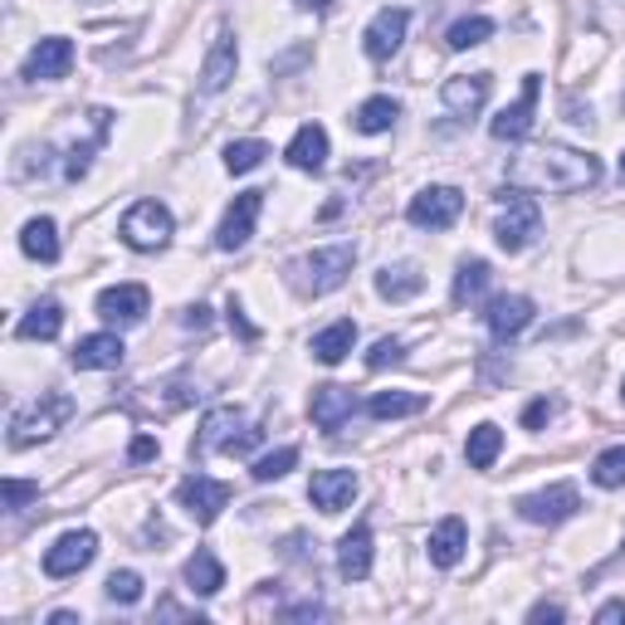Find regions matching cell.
<instances>
[{
	"mask_svg": "<svg viewBox=\"0 0 625 625\" xmlns=\"http://www.w3.org/2000/svg\"><path fill=\"white\" fill-rule=\"evenodd\" d=\"M156 450H162V445H156L152 435H138V440L128 445V460L132 464H148V460H156Z\"/></svg>",
	"mask_w": 625,
	"mask_h": 625,
	"instance_id": "cell-42",
	"label": "cell"
},
{
	"mask_svg": "<svg viewBox=\"0 0 625 625\" xmlns=\"http://www.w3.org/2000/svg\"><path fill=\"white\" fill-rule=\"evenodd\" d=\"M405 25H411V10H401V5L377 10L372 25L362 30V49H367V59H391L396 49H401V39H405Z\"/></svg>",
	"mask_w": 625,
	"mask_h": 625,
	"instance_id": "cell-13",
	"label": "cell"
},
{
	"mask_svg": "<svg viewBox=\"0 0 625 625\" xmlns=\"http://www.w3.org/2000/svg\"><path fill=\"white\" fill-rule=\"evenodd\" d=\"M308 498L322 514H342V508H352V498H357V474H352V469H318L308 484Z\"/></svg>",
	"mask_w": 625,
	"mask_h": 625,
	"instance_id": "cell-17",
	"label": "cell"
},
{
	"mask_svg": "<svg viewBox=\"0 0 625 625\" xmlns=\"http://www.w3.org/2000/svg\"><path fill=\"white\" fill-rule=\"evenodd\" d=\"M98 557V533H89V528H74V533H64L55 547L45 552V577L64 581V577H79L89 562Z\"/></svg>",
	"mask_w": 625,
	"mask_h": 625,
	"instance_id": "cell-10",
	"label": "cell"
},
{
	"mask_svg": "<svg viewBox=\"0 0 625 625\" xmlns=\"http://www.w3.org/2000/svg\"><path fill=\"white\" fill-rule=\"evenodd\" d=\"M74 415V401L69 396H45V401H30V405H20L15 415H10V450H30V445H39V440H49V435L59 431V425Z\"/></svg>",
	"mask_w": 625,
	"mask_h": 625,
	"instance_id": "cell-3",
	"label": "cell"
},
{
	"mask_svg": "<svg viewBox=\"0 0 625 625\" xmlns=\"http://www.w3.org/2000/svg\"><path fill=\"white\" fill-rule=\"evenodd\" d=\"M552 415H557V401H533V405L523 411V425H528V431H538V425L552 421Z\"/></svg>",
	"mask_w": 625,
	"mask_h": 625,
	"instance_id": "cell-43",
	"label": "cell"
},
{
	"mask_svg": "<svg viewBox=\"0 0 625 625\" xmlns=\"http://www.w3.org/2000/svg\"><path fill=\"white\" fill-rule=\"evenodd\" d=\"M494 35V20L488 15H469V20H455L450 25V49H474V45H484V39Z\"/></svg>",
	"mask_w": 625,
	"mask_h": 625,
	"instance_id": "cell-37",
	"label": "cell"
},
{
	"mask_svg": "<svg viewBox=\"0 0 625 625\" xmlns=\"http://www.w3.org/2000/svg\"><path fill=\"white\" fill-rule=\"evenodd\" d=\"M498 455H504V431H498L494 421L474 425V431H469V440H464V460H469V469H494Z\"/></svg>",
	"mask_w": 625,
	"mask_h": 625,
	"instance_id": "cell-31",
	"label": "cell"
},
{
	"mask_svg": "<svg viewBox=\"0 0 625 625\" xmlns=\"http://www.w3.org/2000/svg\"><path fill=\"white\" fill-rule=\"evenodd\" d=\"M284 156L298 172H322V166H328V132H322V122H304V128L294 132V142L284 148Z\"/></svg>",
	"mask_w": 625,
	"mask_h": 625,
	"instance_id": "cell-22",
	"label": "cell"
},
{
	"mask_svg": "<svg viewBox=\"0 0 625 625\" xmlns=\"http://www.w3.org/2000/svg\"><path fill=\"white\" fill-rule=\"evenodd\" d=\"M205 312H211V308H201V304H196L191 312H186V328H205V322H211V318H205Z\"/></svg>",
	"mask_w": 625,
	"mask_h": 625,
	"instance_id": "cell-46",
	"label": "cell"
},
{
	"mask_svg": "<svg viewBox=\"0 0 625 625\" xmlns=\"http://www.w3.org/2000/svg\"><path fill=\"white\" fill-rule=\"evenodd\" d=\"M20 249H25L30 259H39V264H55L59 259V225L49 221V215H35V221L20 231Z\"/></svg>",
	"mask_w": 625,
	"mask_h": 625,
	"instance_id": "cell-28",
	"label": "cell"
},
{
	"mask_svg": "<svg viewBox=\"0 0 625 625\" xmlns=\"http://www.w3.org/2000/svg\"><path fill=\"white\" fill-rule=\"evenodd\" d=\"M259 211H264V191H245V196H235V205L225 211L221 231H215V249H245V245H249V235H255Z\"/></svg>",
	"mask_w": 625,
	"mask_h": 625,
	"instance_id": "cell-14",
	"label": "cell"
},
{
	"mask_svg": "<svg viewBox=\"0 0 625 625\" xmlns=\"http://www.w3.org/2000/svg\"><path fill=\"white\" fill-rule=\"evenodd\" d=\"M621 108H625V98H621Z\"/></svg>",
	"mask_w": 625,
	"mask_h": 625,
	"instance_id": "cell-51",
	"label": "cell"
},
{
	"mask_svg": "<svg viewBox=\"0 0 625 625\" xmlns=\"http://www.w3.org/2000/svg\"><path fill=\"white\" fill-rule=\"evenodd\" d=\"M597 621H601V625H611V621H625V601H606V606L597 611Z\"/></svg>",
	"mask_w": 625,
	"mask_h": 625,
	"instance_id": "cell-45",
	"label": "cell"
},
{
	"mask_svg": "<svg viewBox=\"0 0 625 625\" xmlns=\"http://www.w3.org/2000/svg\"><path fill=\"white\" fill-rule=\"evenodd\" d=\"M621 396H625V381H621Z\"/></svg>",
	"mask_w": 625,
	"mask_h": 625,
	"instance_id": "cell-50",
	"label": "cell"
},
{
	"mask_svg": "<svg viewBox=\"0 0 625 625\" xmlns=\"http://www.w3.org/2000/svg\"><path fill=\"white\" fill-rule=\"evenodd\" d=\"M269 156V148L259 138H245V142H231V148H225V172L231 176H245V172H255L259 162H264Z\"/></svg>",
	"mask_w": 625,
	"mask_h": 625,
	"instance_id": "cell-36",
	"label": "cell"
},
{
	"mask_svg": "<svg viewBox=\"0 0 625 625\" xmlns=\"http://www.w3.org/2000/svg\"><path fill=\"white\" fill-rule=\"evenodd\" d=\"M225 587V567L211 547H196V557L186 562V591L191 597H215Z\"/></svg>",
	"mask_w": 625,
	"mask_h": 625,
	"instance_id": "cell-27",
	"label": "cell"
},
{
	"mask_svg": "<svg viewBox=\"0 0 625 625\" xmlns=\"http://www.w3.org/2000/svg\"><path fill=\"white\" fill-rule=\"evenodd\" d=\"M352 264H357V249L352 245L312 249V255H298L294 264H288V284H294L298 294H308V298H322V294H332V288L347 284Z\"/></svg>",
	"mask_w": 625,
	"mask_h": 625,
	"instance_id": "cell-2",
	"label": "cell"
},
{
	"mask_svg": "<svg viewBox=\"0 0 625 625\" xmlns=\"http://www.w3.org/2000/svg\"><path fill=\"white\" fill-rule=\"evenodd\" d=\"M484 322H488V338H494V342H514L518 332L533 322V298H523V294H498L494 304H488Z\"/></svg>",
	"mask_w": 625,
	"mask_h": 625,
	"instance_id": "cell-18",
	"label": "cell"
},
{
	"mask_svg": "<svg viewBox=\"0 0 625 625\" xmlns=\"http://www.w3.org/2000/svg\"><path fill=\"white\" fill-rule=\"evenodd\" d=\"M308 411H312V425L318 431H328V435H338L342 425L357 415V396H352V387H312V401H308Z\"/></svg>",
	"mask_w": 625,
	"mask_h": 625,
	"instance_id": "cell-16",
	"label": "cell"
},
{
	"mask_svg": "<svg viewBox=\"0 0 625 625\" xmlns=\"http://www.w3.org/2000/svg\"><path fill=\"white\" fill-rule=\"evenodd\" d=\"M591 484L597 488H621L625 484V445H611V450L597 455V464H591Z\"/></svg>",
	"mask_w": 625,
	"mask_h": 625,
	"instance_id": "cell-35",
	"label": "cell"
},
{
	"mask_svg": "<svg viewBox=\"0 0 625 625\" xmlns=\"http://www.w3.org/2000/svg\"><path fill=\"white\" fill-rule=\"evenodd\" d=\"M294 464H298V445H279L274 455H259V460L249 464V474H255L259 484H274V479H284Z\"/></svg>",
	"mask_w": 625,
	"mask_h": 625,
	"instance_id": "cell-34",
	"label": "cell"
},
{
	"mask_svg": "<svg viewBox=\"0 0 625 625\" xmlns=\"http://www.w3.org/2000/svg\"><path fill=\"white\" fill-rule=\"evenodd\" d=\"M621 181H625V152H621Z\"/></svg>",
	"mask_w": 625,
	"mask_h": 625,
	"instance_id": "cell-49",
	"label": "cell"
},
{
	"mask_svg": "<svg viewBox=\"0 0 625 625\" xmlns=\"http://www.w3.org/2000/svg\"><path fill=\"white\" fill-rule=\"evenodd\" d=\"M108 601H118V606H138L142 601V577L138 571H113L108 577Z\"/></svg>",
	"mask_w": 625,
	"mask_h": 625,
	"instance_id": "cell-38",
	"label": "cell"
},
{
	"mask_svg": "<svg viewBox=\"0 0 625 625\" xmlns=\"http://www.w3.org/2000/svg\"><path fill=\"white\" fill-rule=\"evenodd\" d=\"M357 347V322L352 318H338V322H328V328L312 338V357L322 362V367H338L347 352Z\"/></svg>",
	"mask_w": 625,
	"mask_h": 625,
	"instance_id": "cell-25",
	"label": "cell"
},
{
	"mask_svg": "<svg viewBox=\"0 0 625 625\" xmlns=\"http://www.w3.org/2000/svg\"><path fill=\"white\" fill-rule=\"evenodd\" d=\"M440 98H445V108H450L455 118H474V113L488 103V74H460V79H445Z\"/></svg>",
	"mask_w": 625,
	"mask_h": 625,
	"instance_id": "cell-21",
	"label": "cell"
},
{
	"mask_svg": "<svg viewBox=\"0 0 625 625\" xmlns=\"http://www.w3.org/2000/svg\"><path fill=\"white\" fill-rule=\"evenodd\" d=\"M425 288V274L415 264H387L377 274V294L391 298V304H405V298H415Z\"/></svg>",
	"mask_w": 625,
	"mask_h": 625,
	"instance_id": "cell-29",
	"label": "cell"
},
{
	"mask_svg": "<svg viewBox=\"0 0 625 625\" xmlns=\"http://www.w3.org/2000/svg\"><path fill=\"white\" fill-rule=\"evenodd\" d=\"M0 498H5L10 514H20L25 504H35L39 498V484H30V479H5V484H0Z\"/></svg>",
	"mask_w": 625,
	"mask_h": 625,
	"instance_id": "cell-39",
	"label": "cell"
},
{
	"mask_svg": "<svg viewBox=\"0 0 625 625\" xmlns=\"http://www.w3.org/2000/svg\"><path fill=\"white\" fill-rule=\"evenodd\" d=\"M488 279H494V269H488L484 259H464L460 274H455V304L464 308V304H474V298H484Z\"/></svg>",
	"mask_w": 625,
	"mask_h": 625,
	"instance_id": "cell-33",
	"label": "cell"
},
{
	"mask_svg": "<svg viewBox=\"0 0 625 625\" xmlns=\"http://www.w3.org/2000/svg\"><path fill=\"white\" fill-rule=\"evenodd\" d=\"M298 5H304V10H328L332 0H298Z\"/></svg>",
	"mask_w": 625,
	"mask_h": 625,
	"instance_id": "cell-48",
	"label": "cell"
},
{
	"mask_svg": "<svg viewBox=\"0 0 625 625\" xmlns=\"http://www.w3.org/2000/svg\"><path fill=\"white\" fill-rule=\"evenodd\" d=\"M128 347H122L118 332H93V338H79V347L69 352L74 372H118Z\"/></svg>",
	"mask_w": 625,
	"mask_h": 625,
	"instance_id": "cell-19",
	"label": "cell"
},
{
	"mask_svg": "<svg viewBox=\"0 0 625 625\" xmlns=\"http://www.w3.org/2000/svg\"><path fill=\"white\" fill-rule=\"evenodd\" d=\"M172 231H176V221H172V211H166L162 201H138L128 215H122V225H118L122 245H128V249H142V255H152V249H166V245H172Z\"/></svg>",
	"mask_w": 625,
	"mask_h": 625,
	"instance_id": "cell-6",
	"label": "cell"
},
{
	"mask_svg": "<svg viewBox=\"0 0 625 625\" xmlns=\"http://www.w3.org/2000/svg\"><path fill=\"white\" fill-rule=\"evenodd\" d=\"M225 318H231V328H235L245 342H259V328L245 318V308H239V298H231V308H225Z\"/></svg>",
	"mask_w": 625,
	"mask_h": 625,
	"instance_id": "cell-41",
	"label": "cell"
},
{
	"mask_svg": "<svg viewBox=\"0 0 625 625\" xmlns=\"http://www.w3.org/2000/svg\"><path fill=\"white\" fill-rule=\"evenodd\" d=\"M69 69H74V45H69L64 35L39 39V45L30 49V59H25V79L30 83H55V79H64Z\"/></svg>",
	"mask_w": 625,
	"mask_h": 625,
	"instance_id": "cell-15",
	"label": "cell"
},
{
	"mask_svg": "<svg viewBox=\"0 0 625 625\" xmlns=\"http://www.w3.org/2000/svg\"><path fill=\"white\" fill-rule=\"evenodd\" d=\"M498 201H504V215H498L494 225V239L504 255H518V249H528L543 231V211H538L533 196H523L518 186H508V191H498Z\"/></svg>",
	"mask_w": 625,
	"mask_h": 625,
	"instance_id": "cell-5",
	"label": "cell"
},
{
	"mask_svg": "<svg viewBox=\"0 0 625 625\" xmlns=\"http://www.w3.org/2000/svg\"><path fill=\"white\" fill-rule=\"evenodd\" d=\"M464 547H469V528H464V518H455V514L440 518V523L431 528V543H425L435 567H455V562L464 557Z\"/></svg>",
	"mask_w": 625,
	"mask_h": 625,
	"instance_id": "cell-23",
	"label": "cell"
},
{
	"mask_svg": "<svg viewBox=\"0 0 625 625\" xmlns=\"http://www.w3.org/2000/svg\"><path fill=\"white\" fill-rule=\"evenodd\" d=\"M49 625H79V616H74V611H55V616H49Z\"/></svg>",
	"mask_w": 625,
	"mask_h": 625,
	"instance_id": "cell-47",
	"label": "cell"
},
{
	"mask_svg": "<svg viewBox=\"0 0 625 625\" xmlns=\"http://www.w3.org/2000/svg\"><path fill=\"white\" fill-rule=\"evenodd\" d=\"M176 504L201 528H211L215 518H221V508L231 504V484H225V479H205V474H186L181 484H176Z\"/></svg>",
	"mask_w": 625,
	"mask_h": 625,
	"instance_id": "cell-9",
	"label": "cell"
},
{
	"mask_svg": "<svg viewBox=\"0 0 625 625\" xmlns=\"http://www.w3.org/2000/svg\"><path fill=\"white\" fill-rule=\"evenodd\" d=\"M577 508H581L577 484H547V488H538V494H523V498H518V518H528V523H538V528L567 523Z\"/></svg>",
	"mask_w": 625,
	"mask_h": 625,
	"instance_id": "cell-8",
	"label": "cell"
},
{
	"mask_svg": "<svg viewBox=\"0 0 625 625\" xmlns=\"http://www.w3.org/2000/svg\"><path fill=\"white\" fill-rule=\"evenodd\" d=\"M401 357H405V347H401V342H396V338H381L377 347L367 352V367H372V372H381V367H396V362H401Z\"/></svg>",
	"mask_w": 625,
	"mask_h": 625,
	"instance_id": "cell-40",
	"label": "cell"
},
{
	"mask_svg": "<svg viewBox=\"0 0 625 625\" xmlns=\"http://www.w3.org/2000/svg\"><path fill=\"white\" fill-rule=\"evenodd\" d=\"M460 211H464V196L455 191V186H425V191L411 196L405 221H411L415 231H450V225L460 221Z\"/></svg>",
	"mask_w": 625,
	"mask_h": 625,
	"instance_id": "cell-7",
	"label": "cell"
},
{
	"mask_svg": "<svg viewBox=\"0 0 625 625\" xmlns=\"http://www.w3.org/2000/svg\"><path fill=\"white\" fill-rule=\"evenodd\" d=\"M235 69H239V45H235L231 30H221V35H215V45H211V55H205V64H201V93L231 89Z\"/></svg>",
	"mask_w": 625,
	"mask_h": 625,
	"instance_id": "cell-20",
	"label": "cell"
},
{
	"mask_svg": "<svg viewBox=\"0 0 625 625\" xmlns=\"http://www.w3.org/2000/svg\"><path fill=\"white\" fill-rule=\"evenodd\" d=\"M601 181V162L577 148H538L508 162V186L518 191H587Z\"/></svg>",
	"mask_w": 625,
	"mask_h": 625,
	"instance_id": "cell-1",
	"label": "cell"
},
{
	"mask_svg": "<svg viewBox=\"0 0 625 625\" xmlns=\"http://www.w3.org/2000/svg\"><path fill=\"white\" fill-rule=\"evenodd\" d=\"M338 571L347 581H367L372 577V528L357 523L347 538L338 543Z\"/></svg>",
	"mask_w": 625,
	"mask_h": 625,
	"instance_id": "cell-24",
	"label": "cell"
},
{
	"mask_svg": "<svg viewBox=\"0 0 625 625\" xmlns=\"http://www.w3.org/2000/svg\"><path fill=\"white\" fill-rule=\"evenodd\" d=\"M562 616H567V611H562L557 601H538V606L528 611V621H533V625H538V621H562Z\"/></svg>",
	"mask_w": 625,
	"mask_h": 625,
	"instance_id": "cell-44",
	"label": "cell"
},
{
	"mask_svg": "<svg viewBox=\"0 0 625 625\" xmlns=\"http://www.w3.org/2000/svg\"><path fill=\"white\" fill-rule=\"evenodd\" d=\"M425 411V396L421 391H377L367 401L372 421H401V415H421Z\"/></svg>",
	"mask_w": 625,
	"mask_h": 625,
	"instance_id": "cell-32",
	"label": "cell"
},
{
	"mask_svg": "<svg viewBox=\"0 0 625 625\" xmlns=\"http://www.w3.org/2000/svg\"><path fill=\"white\" fill-rule=\"evenodd\" d=\"M59 328H64V308H59L55 298H39V304L20 318L15 338H25V342H55Z\"/></svg>",
	"mask_w": 625,
	"mask_h": 625,
	"instance_id": "cell-26",
	"label": "cell"
},
{
	"mask_svg": "<svg viewBox=\"0 0 625 625\" xmlns=\"http://www.w3.org/2000/svg\"><path fill=\"white\" fill-rule=\"evenodd\" d=\"M264 440V431H255V425H245V411L239 405H221V411H211L201 421V435H196V455H249L255 445Z\"/></svg>",
	"mask_w": 625,
	"mask_h": 625,
	"instance_id": "cell-4",
	"label": "cell"
},
{
	"mask_svg": "<svg viewBox=\"0 0 625 625\" xmlns=\"http://www.w3.org/2000/svg\"><path fill=\"white\" fill-rule=\"evenodd\" d=\"M152 308V294L148 284H113L98 294V318L113 322V328H132V322H142Z\"/></svg>",
	"mask_w": 625,
	"mask_h": 625,
	"instance_id": "cell-12",
	"label": "cell"
},
{
	"mask_svg": "<svg viewBox=\"0 0 625 625\" xmlns=\"http://www.w3.org/2000/svg\"><path fill=\"white\" fill-rule=\"evenodd\" d=\"M538 93H543V79H538V74H523V93H518V103H508V108L498 113L494 122H488V132H494V142H523L528 132H533Z\"/></svg>",
	"mask_w": 625,
	"mask_h": 625,
	"instance_id": "cell-11",
	"label": "cell"
},
{
	"mask_svg": "<svg viewBox=\"0 0 625 625\" xmlns=\"http://www.w3.org/2000/svg\"><path fill=\"white\" fill-rule=\"evenodd\" d=\"M396 118H401V103L387 98V93H377V98H367L357 113H352V128L367 132V138H377V132H391Z\"/></svg>",
	"mask_w": 625,
	"mask_h": 625,
	"instance_id": "cell-30",
	"label": "cell"
}]
</instances>
